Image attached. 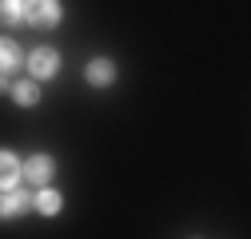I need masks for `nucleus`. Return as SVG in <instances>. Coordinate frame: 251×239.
<instances>
[{
	"mask_svg": "<svg viewBox=\"0 0 251 239\" xmlns=\"http://www.w3.org/2000/svg\"><path fill=\"white\" fill-rule=\"evenodd\" d=\"M64 8L60 0H24V24H36V28H56Z\"/></svg>",
	"mask_w": 251,
	"mask_h": 239,
	"instance_id": "1",
	"label": "nucleus"
},
{
	"mask_svg": "<svg viewBox=\"0 0 251 239\" xmlns=\"http://www.w3.org/2000/svg\"><path fill=\"white\" fill-rule=\"evenodd\" d=\"M52 171H56V160L48 156V152H32L24 164H20V175H24V184H32V188H44L48 179H52Z\"/></svg>",
	"mask_w": 251,
	"mask_h": 239,
	"instance_id": "2",
	"label": "nucleus"
},
{
	"mask_svg": "<svg viewBox=\"0 0 251 239\" xmlns=\"http://www.w3.org/2000/svg\"><path fill=\"white\" fill-rule=\"evenodd\" d=\"M28 72H32V80H52V76L60 72L56 48H36V52H28Z\"/></svg>",
	"mask_w": 251,
	"mask_h": 239,
	"instance_id": "3",
	"label": "nucleus"
},
{
	"mask_svg": "<svg viewBox=\"0 0 251 239\" xmlns=\"http://www.w3.org/2000/svg\"><path fill=\"white\" fill-rule=\"evenodd\" d=\"M28 207H32V195L20 191V188H8V191H0V219H16L24 215Z\"/></svg>",
	"mask_w": 251,
	"mask_h": 239,
	"instance_id": "4",
	"label": "nucleus"
},
{
	"mask_svg": "<svg viewBox=\"0 0 251 239\" xmlns=\"http://www.w3.org/2000/svg\"><path fill=\"white\" fill-rule=\"evenodd\" d=\"M84 76H88V84H92V88H108V84L116 80V64H112L108 56H96V60H88Z\"/></svg>",
	"mask_w": 251,
	"mask_h": 239,
	"instance_id": "5",
	"label": "nucleus"
},
{
	"mask_svg": "<svg viewBox=\"0 0 251 239\" xmlns=\"http://www.w3.org/2000/svg\"><path fill=\"white\" fill-rule=\"evenodd\" d=\"M32 207H36V212L40 215H60V207H64V195H60L56 188H36V195H32Z\"/></svg>",
	"mask_w": 251,
	"mask_h": 239,
	"instance_id": "6",
	"label": "nucleus"
},
{
	"mask_svg": "<svg viewBox=\"0 0 251 239\" xmlns=\"http://www.w3.org/2000/svg\"><path fill=\"white\" fill-rule=\"evenodd\" d=\"M16 179H20V160H16L12 152H4V147H0V191L16 188Z\"/></svg>",
	"mask_w": 251,
	"mask_h": 239,
	"instance_id": "7",
	"label": "nucleus"
},
{
	"mask_svg": "<svg viewBox=\"0 0 251 239\" xmlns=\"http://www.w3.org/2000/svg\"><path fill=\"white\" fill-rule=\"evenodd\" d=\"M8 92H12V100H16L20 108H36V104H40V88H36V80H24V84H12Z\"/></svg>",
	"mask_w": 251,
	"mask_h": 239,
	"instance_id": "8",
	"label": "nucleus"
},
{
	"mask_svg": "<svg viewBox=\"0 0 251 239\" xmlns=\"http://www.w3.org/2000/svg\"><path fill=\"white\" fill-rule=\"evenodd\" d=\"M16 68H20V48H16V40L0 36V76H8V72H16Z\"/></svg>",
	"mask_w": 251,
	"mask_h": 239,
	"instance_id": "9",
	"label": "nucleus"
},
{
	"mask_svg": "<svg viewBox=\"0 0 251 239\" xmlns=\"http://www.w3.org/2000/svg\"><path fill=\"white\" fill-rule=\"evenodd\" d=\"M0 24H24V0H0Z\"/></svg>",
	"mask_w": 251,
	"mask_h": 239,
	"instance_id": "10",
	"label": "nucleus"
},
{
	"mask_svg": "<svg viewBox=\"0 0 251 239\" xmlns=\"http://www.w3.org/2000/svg\"><path fill=\"white\" fill-rule=\"evenodd\" d=\"M8 88H12V84H8L4 76H0V96H4V92H8Z\"/></svg>",
	"mask_w": 251,
	"mask_h": 239,
	"instance_id": "11",
	"label": "nucleus"
}]
</instances>
